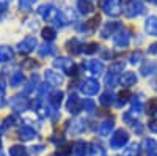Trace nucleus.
I'll use <instances>...</instances> for the list:
<instances>
[{"instance_id":"obj_1","label":"nucleus","mask_w":157,"mask_h":156,"mask_svg":"<svg viewBox=\"0 0 157 156\" xmlns=\"http://www.w3.org/2000/svg\"><path fill=\"white\" fill-rule=\"evenodd\" d=\"M127 140H129L127 133H126V131H123V129H120V131H116V133H115V136L112 137L110 144H112V147H113V148H121L123 145H126V142H127Z\"/></svg>"},{"instance_id":"obj_10","label":"nucleus","mask_w":157,"mask_h":156,"mask_svg":"<svg viewBox=\"0 0 157 156\" xmlns=\"http://www.w3.org/2000/svg\"><path fill=\"white\" fill-rule=\"evenodd\" d=\"M112 128H113V122L110 120V122H105L102 126H101V134L102 136H107L110 131H112Z\"/></svg>"},{"instance_id":"obj_13","label":"nucleus","mask_w":157,"mask_h":156,"mask_svg":"<svg viewBox=\"0 0 157 156\" xmlns=\"http://www.w3.org/2000/svg\"><path fill=\"white\" fill-rule=\"evenodd\" d=\"M127 41H129V38L126 33H120V36L116 38V44H120V46H127Z\"/></svg>"},{"instance_id":"obj_9","label":"nucleus","mask_w":157,"mask_h":156,"mask_svg":"<svg viewBox=\"0 0 157 156\" xmlns=\"http://www.w3.org/2000/svg\"><path fill=\"white\" fill-rule=\"evenodd\" d=\"M134 82H137L135 74H134V73H126L124 77H123V84H124V85H130V84H134Z\"/></svg>"},{"instance_id":"obj_14","label":"nucleus","mask_w":157,"mask_h":156,"mask_svg":"<svg viewBox=\"0 0 157 156\" xmlns=\"http://www.w3.org/2000/svg\"><path fill=\"white\" fill-rule=\"evenodd\" d=\"M149 129H151L152 133H157V120H155V122H151V123H149Z\"/></svg>"},{"instance_id":"obj_3","label":"nucleus","mask_w":157,"mask_h":156,"mask_svg":"<svg viewBox=\"0 0 157 156\" xmlns=\"http://www.w3.org/2000/svg\"><path fill=\"white\" fill-rule=\"evenodd\" d=\"M141 13H143V5H141L140 2H134L132 5L129 6V10H127V16L134 18V16L141 14Z\"/></svg>"},{"instance_id":"obj_5","label":"nucleus","mask_w":157,"mask_h":156,"mask_svg":"<svg viewBox=\"0 0 157 156\" xmlns=\"http://www.w3.org/2000/svg\"><path fill=\"white\" fill-rule=\"evenodd\" d=\"M72 153L75 156H83L86 153V144L85 142H75L74 147H72Z\"/></svg>"},{"instance_id":"obj_4","label":"nucleus","mask_w":157,"mask_h":156,"mask_svg":"<svg viewBox=\"0 0 157 156\" xmlns=\"http://www.w3.org/2000/svg\"><path fill=\"white\" fill-rule=\"evenodd\" d=\"M105 11L109 13V14H118L120 13V2L118 0H110V2L105 5Z\"/></svg>"},{"instance_id":"obj_12","label":"nucleus","mask_w":157,"mask_h":156,"mask_svg":"<svg viewBox=\"0 0 157 156\" xmlns=\"http://www.w3.org/2000/svg\"><path fill=\"white\" fill-rule=\"evenodd\" d=\"M137 153H138V145H130L126 151H124V156H137Z\"/></svg>"},{"instance_id":"obj_2","label":"nucleus","mask_w":157,"mask_h":156,"mask_svg":"<svg viewBox=\"0 0 157 156\" xmlns=\"http://www.w3.org/2000/svg\"><path fill=\"white\" fill-rule=\"evenodd\" d=\"M145 27H146V30H148L149 35L157 36V18H155V16L148 18V19H146V24H145Z\"/></svg>"},{"instance_id":"obj_8","label":"nucleus","mask_w":157,"mask_h":156,"mask_svg":"<svg viewBox=\"0 0 157 156\" xmlns=\"http://www.w3.org/2000/svg\"><path fill=\"white\" fill-rule=\"evenodd\" d=\"M141 71H143V74H145V76L155 73V71H157V63H154V62H149V63H146L145 66L141 68Z\"/></svg>"},{"instance_id":"obj_6","label":"nucleus","mask_w":157,"mask_h":156,"mask_svg":"<svg viewBox=\"0 0 157 156\" xmlns=\"http://www.w3.org/2000/svg\"><path fill=\"white\" fill-rule=\"evenodd\" d=\"M82 90H83V93H88V95H91V93H96L98 90H99V84H96V82H85L83 84V87H82Z\"/></svg>"},{"instance_id":"obj_11","label":"nucleus","mask_w":157,"mask_h":156,"mask_svg":"<svg viewBox=\"0 0 157 156\" xmlns=\"http://www.w3.org/2000/svg\"><path fill=\"white\" fill-rule=\"evenodd\" d=\"M91 156H105V151H104L101 145H94L91 148Z\"/></svg>"},{"instance_id":"obj_7","label":"nucleus","mask_w":157,"mask_h":156,"mask_svg":"<svg viewBox=\"0 0 157 156\" xmlns=\"http://www.w3.org/2000/svg\"><path fill=\"white\" fill-rule=\"evenodd\" d=\"M143 147H145V150L149 151V153H157V142L152 140V139H146L143 142Z\"/></svg>"},{"instance_id":"obj_15","label":"nucleus","mask_w":157,"mask_h":156,"mask_svg":"<svg viewBox=\"0 0 157 156\" xmlns=\"http://www.w3.org/2000/svg\"><path fill=\"white\" fill-rule=\"evenodd\" d=\"M149 2H157V0H149Z\"/></svg>"}]
</instances>
